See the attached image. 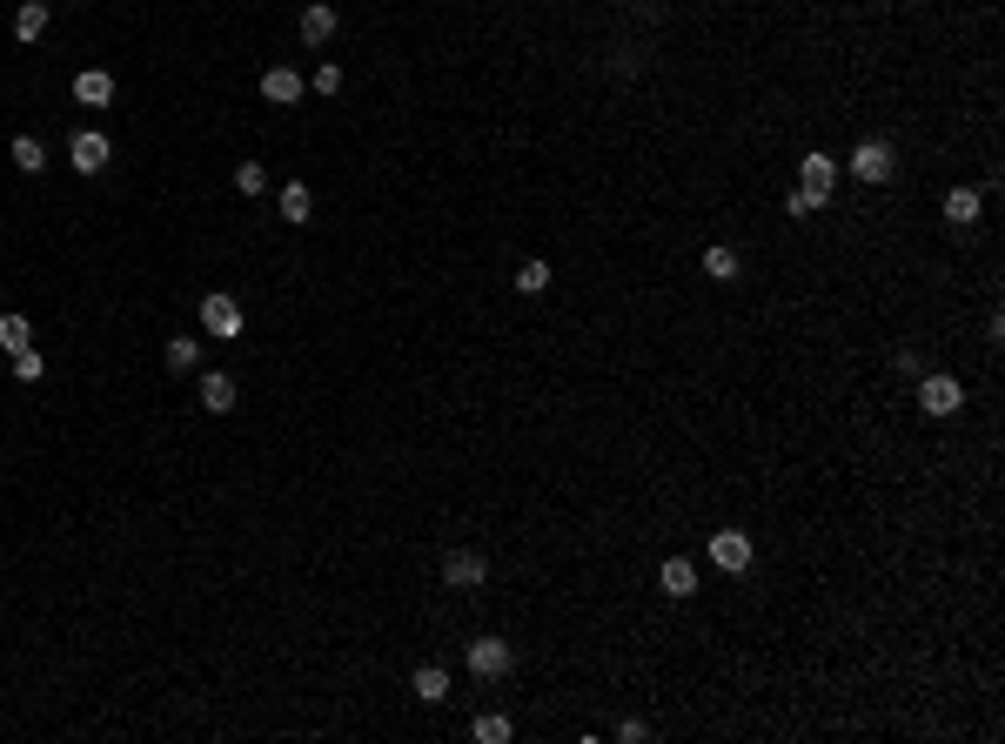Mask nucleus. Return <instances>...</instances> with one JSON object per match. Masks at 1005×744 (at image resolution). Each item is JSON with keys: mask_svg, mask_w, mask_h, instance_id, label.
I'll return each instance as SVG.
<instances>
[{"mask_svg": "<svg viewBox=\"0 0 1005 744\" xmlns=\"http://www.w3.org/2000/svg\"><path fill=\"white\" fill-rule=\"evenodd\" d=\"M617 738L637 744V738H650V724H644V718H624V724H617Z\"/></svg>", "mask_w": 1005, "mask_h": 744, "instance_id": "obj_28", "label": "nucleus"}, {"mask_svg": "<svg viewBox=\"0 0 1005 744\" xmlns=\"http://www.w3.org/2000/svg\"><path fill=\"white\" fill-rule=\"evenodd\" d=\"M275 215H282L289 228H302V222H309V215H315V195H309V181H289V188L275 195Z\"/></svg>", "mask_w": 1005, "mask_h": 744, "instance_id": "obj_12", "label": "nucleus"}, {"mask_svg": "<svg viewBox=\"0 0 1005 744\" xmlns=\"http://www.w3.org/2000/svg\"><path fill=\"white\" fill-rule=\"evenodd\" d=\"M959 403H965V383H959V376H932V369L918 376V409H925V416H952Z\"/></svg>", "mask_w": 1005, "mask_h": 744, "instance_id": "obj_1", "label": "nucleus"}, {"mask_svg": "<svg viewBox=\"0 0 1005 744\" xmlns=\"http://www.w3.org/2000/svg\"><path fill=\"white\" fill-rule=\"evenodd\" d=\"M657 590H664V597H697V564L691 557H670V564L657 570Z\"/></svg>", "mask_w": 1005, "mask_h": 744, "instance_id": "obj_14", "label": "nucleus"}, {"mask_svg": "<svg viewBox=\"0 0 1005 744\" xmlns=\"http://www.w3.org/2000/svg\"><path fill=\"white\" fill-rule=\"evenodd\" d=\"M463 664H469L476 677H510V671H516V651L503 644V637H476V644L463 651Z\"/></svg>", "mask_w": 1005, "mask_h": 744, "instance_id": "obj_2", "label": "nucleus"}, {"mask_svg": "<svg viewBox=\"0 0 1005 744\" xmlns=\"http://www.w3.org/2000/svg\"><path fill=\"white\" fill-rule=\"evenodd\" d=\"M784 215H798V222H804V215H818V202H811L804 188H791V195H784Z\"/></svg>", "mask_w": 1005, "mask_h": 744, "instance_id": "obj_27", "label": "nucleus"}, {"mask_svg": "<svg viewBox=\"0 0 1005 744\" xmlns=\"http://www.w3.org/2000/svg\"><path fill=\"white\" fill-rule=\"evenodd\" d=\"M483 577H490V557H483V550H449L443 557V584L449 590H476Z\"/></svg>", "mask_w": 1005, "mask_h": 744, "instance_id": "obj_5", "label": "nucleus"}, {"mask_svg": "<svg viewBox=\"0 0 1005 744\" xmlns=\"http://www.w3.org/2000/svg\"><path fill=\"white\" fill-rule=\"evenodd\" d=\"M7 161H14L21 175H41V168H47V148H41V141H34V135H14V148H7Z\"/></svg>", "mask_w": 1005, "mask_h": 744, "instance_id": "obj_19", "label": "nucleus"}, {"mask_svg": "<svg viewBox=\"0 0 1005 744\" xmlns=\"http://www.w3.org/2000/svg\"><path fill=\"white\" fill-rule=\"evenodd\" d=\"M335 27H342V14H335L329 0H309V7H302V41H309V47H329Z\"/></svg>", "mask_w": 1005, "mask_h": 744, "instance_id": "obj_10", "label": "nucleus"}, {"mask_svg": "<svg viewBox=\"0 0 1005 744\" xmlns=\"http://www.w3.org/2000/svg\"><path fill=\"white\" fill-rule=\"evenodd\" d=\"M67 161H74L81 175H101V168L114 161V148H108V135H101V128H81V135L67 141Z\"/></svg>", "mask_w": 1005, "mask_h": 744, "instance_id": "obj_4", "label": "nucleus"}, {"mask_svg": "<svg viewBox=\"0 0 1005 744\" xmlns=\"http://www.w3.org/2000/svg\"><path fill=\"white\" fill-rule=\"evenodd\" d=\"M201 409H208V416H228V409H235V376H228V369H201Z\"/></svg>", "mask_w": 1005, "mask_h": 744, "instance_id": "obj_9", "label": "nucleus"}, {"mask_svg": "<svg viewBox=\"0 0 1005 744\" xmlns=\"http://www.w3.org/2000/svg\"><path fill=\"white\" fill-rule=\"evenodd\" d=\"M892 168H898V155L885 141H858V148H851V175L858 181H892Z\"/></svg>", "mask_w": 1005, "mask_h": 744, "instance_id": "obj_6", "label": "nucleus"}, {"mask_svg": "<svg viewBox=\"0 0 1005 744\" xmlns=\"http://www.w3.org/2000/svg\"><path fill=\"white\" fill-rule=\"evenodd\" d=\"M945 222H952V228L979 222V188H952V195H945Z\"/></svg>", "mask_w": 1005, "mask_h": 744, "instance_id": "obj_18", "label": "nucleus"}, {"mask_svg": "<svg viewBox=\"0 0 1005 744\" xmlns=\"http://www.w3.org/2000/svg\"><path fill=\"white\" fill-rule=\"evenodd\" d=\"M161 362H168L175 376H195V369H201V342L195 336H175L168 349H161Z\"/></svg>", "mask_w": 1005, "mask_h": 744, "instance_id": "obj_17", "label": "nucleus"}, {"mask_svg": "<svg viewBox=\"0 0 1005 744\" xmlns=\"http://www.w3.org/2000/svg\"><path fill=\"white\" fill-rule=\"evenodd\" d=\"M409 691H416L423 704H443L449 698V671H443V664H423V671L409 677Z\"/></svg>", "mask_w": 1005, "mask_h": 744, "instance_id": "obj_16", "label": "nucleus"}, {"mask_svg": "<svg viewBox=\"0 0 1005 744\" xmlns=\"http://www.w3.org/2000/svg\"><path fill=\"white\" fill-rule=\"evenodd\" d=\"M309 88L322 94V101H329V94H342V68H335V61H322V68L309 74Z\"/></svg>", "mask_w": 1005, "mask_h": 744, "instance_id": "obj_25", "label": "nucleus"}, {"mask_svg": "<svg viewBox=\"0 0 1005 744\" xmlns=\"http://www.w3.org/2000/svg\"><path fill=\"white\" fill-rule=\"evenodd\" d=\"M516 289L543 295V289H550V262H523V269H516Z\"/></svg>", "mask_w": 1005, "mask_h": 744, "instance_id": "obj_22", "label": "nucleus"}, {"mask_svg": "<svg viewBox=\"0 0 1005 744\" xmlns=\"http://www.w3.org/2000/svg\"><path fill=\"white\" fill-rule=\"evenodd\" d=\"M469 731H476V744H510V718H496V711H490V718H476Z\"/></svg>", "mask_w": 1005, "mask_h": 744, "instance_id": "obj_23", "label": "nucleus"}, {"mask_svg": "<svg viewBox=\"0 0 1005 744\" xmlns=\"http://www.w3.org/2000/svg\"><path fill=\"white\" fill-rule=\"evenodd\" d=\"M0 349H7V356L34 349V329H27V316H0Z\"/></svg>", "mask_w": 1005, "mask_h": 744, "instance_id": "obj_20", "label": "nucleus"}, {"mask_svg": "<svg viewBox=\"0 0 1005 744\" xmlns=\"http://www.w3.org/2000/svg\"><path fill=\"white\" fill-rule=\"evenodd\" d=\"M697 269L711 275V282H731V275H737V248H724V242L704 248V262H697Z\"/></svg>", "mask_w": 1005, "mask_h": 744, "instance_id": "obj_21", "label": "nucleus"}, {"mask_svg": "<svg viewBox=\"0 0 1005 744\" xmlns=\"http://www.w3.org/2000/svg\"><path fill=\"white\" fill-rule=\"evenodd\" d=\"M831 181H838V161H831V155H804V161H798V188H804L818 208L831 202Z\"/></svg>", "mask_w": 1005, "mask_h": 744, "instance_id": "obj_7", "label": "nucleus"}, {"mask_svg": "<svg viewBox=\"0 0 1005 744\" xmlns=\"http://www.w3.org/2000/svg\"><path fill=\"white\" fill-rule=\"evenodd\" d=\"M201 329H208L215 342H235V336H242V309H235V295H222V289L201 295Z\"/></svg>", "mask_w": 1005, "mask_h": 744, "instance_id": "obj_3", "label": "nucleus"}, {"mask_svg": "<svg viewBox=\"0 0 1005 744\" xmlns=\"http://www.w3.org/2000/svg\"><path fill=\"white\" fill-rule=\"evenodd\" d=\"M262 94L275 101V108H295V101L309 94V81H302L295 68H268V74H262Z\"/></svg>", "mask_w": 1005, "mask_h": 744, "instance_id": "obj_11", "label": "nucleus"}, {"mask_svg": "<svg viewBox=\"0 0 1005 744\" xmlns=\"http://www.w3.org/2000/svg\"><path fill=\"white\" fill-rule=\"evenodd\" d=\"M74 101H81V108H108V101H114V74L108 68L74 74Z\"/></svg>", "mask_w": 1005, "mask_h": 744, "instance_id": "obj_13", "label": "nucleus"}, {"mask_svg": "<svg viewBox=\"0 0 1005 744\" xmlns=\"http://www.w3.org/2000/svg\"><path fill=\"white\" fill-rule=\"evenodd\" d=\"M711 564L731 570V577H744V570H751V537H744V530H717L711 537Z\"/></svg>", "mask_w": 1005, "mask_h": 744, "instance_id": "obj_8", "label": "nucleus"}, {"mask_svg": "<svg viewBox=\"0 0 1005 744\" xmlns=\"http://www.w3.org/2000/svg\"><path fill=\"white\" fill-rule=\"evenodd\" d=\"M235 188H242V195H262V188H268V168H262V161H242V168H235Z\"/></svg>", "mask_w": 1005, "mask_h": 744, "instance_id": "obj_24", "label": "nucleus"}, {"mask_svg": "<svg viewBox=\"0 0 1005 744\" xmlns=\"http://www.w3.org/2000/svg\"><path fill=\"white\" fill-rule=\"evenodd\" d=\"M41 376H47V362L34 356V349H21V356H14V383H41Z\"/></svg>", "mask_w": 1005, "mask_h": 744, "instance_id": "obj_26", "label": "nucleus"}, {"mask_svg": "<svg viewBox=\"0 0 1005 744\" xmlns=\"http://www.w3.org/2000/svg\"><path fill=\"white\" fill-rule=\"evenodd\" d=\"M47 34V0H21L14 7V41H41Z\"/></svg>", "mask_w": 1005, "mask_h": 744, "instance_id": "obj_15", "label": "nucleus"}]
</instances>
